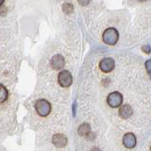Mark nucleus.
Here are the masks:
<instances>
[{
  "instance_id": "obj_1",
  "label": "nucleus",
  "mask_w": 151,
  "mask_h": 151,
  "mask_svg": "<svg viewBox=\"0 0 151 151\" xmlns=\"http://www.w3.org/2000/svg\"><path fill=\"white\" fill-rule=\"evenodd\" d=\"M118 38H119L118 31L113 27L107 28L103 33V41L104 42H106L107 45H114L118 41Z\"/></svg>"
},
{
  "instance_id": "obj_2",
  "label": "nucleus",
  "mask_w": 151,
  "mask_h": 151,
  "mask_svg": "<svg viewBox=\"0 0 151 151\" xmlns=\"http://www.w3.org/2000/svg\"><path fill=\"white\" fill-rule=\"evenodd\" d=\"M35 110L36 112L40 116L45 117L50 113L51 111V105L50 103L45 100V99H40L35 104Z\"/></svg>"
},
{
  "instance_id": "obj_3",
  "label": "nucleus",
  "mask_w": 151,
  "mask_h": 151,
  "mask_svg": "<svg viewBox=\"0 0 151 151\" xmlns=\"http://www.w3.org/2000/svg\"><path fill=\"white\" fill-rule=\"evenodd\" d=\"M107 102L111 108H117L122 105L123 96L119 92H112L109 94L107 98Z\"/></svg>"
},
{
  "instance_id": "obj_4",
  "label": "nucleus",
  "mask_w": 151,
  "mask_h": 151,
  "mask_svg": "<svg viewBox=\"0 0 151 151\" xmlns=\"http://www.w3.org/2000/svg\"><path fill=\"white\" fill-rule=\"evenodd\" d=\"M58 80L61 87H69L73 82V78L69 71L63 70L59 74Z\"/></svg>"
},
{
  "instance_id": "obj_5",
  "label": "nucleus",
  "mask_w": 151,
  "mask_h": 151,
  "mask_svg": "<svg viewBox=\"0 0 151 151\" xmlns=\"http://www.w3.org/2000/svg\"><path fill=\"white\" fill-rule=\"evenodd\" d=\"M115 63L111 58H105L103 59L100 63H99V67H100L101 71H103L104 73H109L114 69Z\"/></svg>"
},
{
  "instance_id": "obj_6",
  "label": "nucleus",
  "mask_w": 151,
  "mask_h": 151,
  "mask_svg": "<svg viewBox=\"0 0 151 151\" xmlns=\"http://www.w3.org/2000/svg\"><path fill=\"white\" fill-rule=\"evenodd\" d=\"M64 64H65L64 58L60 55H55L51 59V66L55 70H60L61 68H63Z\"/></svg>"
},
{
  "instance_id": "obj_7",
  "label": "nucleus",
  "mask_w": 151,
  "mask_h": 151,
  "mask_svg": "<svg viewBox=\"0 0 151 151\" xmlns=\"http://www.w3.org/2000/svg\"><path fill=\"white\" fill-rule=\"evenodd\" d=\"M54 145L58 148L64 147V146L67 145V138L63 135V134H55L53 136V139H52Z\"/></svg>"
},
{
  "instance_id": "obj_8",
  "label": "nucleus",
  "mask_w": 151,
  "mask_h": 151,
  "mask_svg": "<svg viewBox=\"0 0 151 151\" xmlns=\"http://www.w3.org/2000/svg\"><path fill=\"white\" fill-rule=\"evenodd\" d=\"M123 144L127 148H133L136 145V137L133 133H127L123 138Z\"/></svg>"
},
{
  "instance_id": "obj_9",
  "label": "nucleus",
  "mask_w": 151,
  "mask_h": 151,
  "mask_svg": "<svg viewBox=\"0 0 151 151\" xmlns=\"http://www.w3.org/2000/svg\"><path fill=\"white\" fill-rule=\"evenodd\" d=\"M132 112H133V111H132V109L129 105H124L120 108L119 115L123 119H127V118H129L132 115Z\"/></svg>"
},
{
  "instance_id": "obj_10",
  "label": "nucleus",
  "mask_w": 151,
  "mask_h": 151,
  "mask_svg": "<svg viewBox=\"0 0 151 151\" xmlns=\"http://www.w3.org/2000/svg\"><path fill=\"white\" fill-rule=\"evenodd\" d=\"M78 132L80 136H87L91 133V129H90V125L87 124V123H84V124L80 125L78 129Z\"/></svg>"
},
{
  "instance_id": "obj_11",
  "label": "nucleus",
  "mask_w": 151,
  "mask_h": 151,
  "mask_svg": "<svg viewBox=\"0 0 151 151\" xmlns=\"http://www.w3.org/2000/svg\"><path fill=\"white\" fill-rule=\"evenodd\" d=\"M8 98V90L4 85L0 84V102H5Z\"/></svg>"
},
{
  "instance_id": "obj_12",
  "label": "nucleus",
  "mask_w": 151,
  "mask_h": 151,
  "mask_svg": "<svg viewBox=\"0 0 151 151\" xmlns=\"http://www.w3.org/2000/svg\"><path fill=\"white\" fill-rule=\"evenodd\" d=\"M63 11L66 14H71L74 12V7L72 4L70 3H64L63 5Z\"/></svg>"
},
{
  "instance_id": "obj_13",
  "label": "nucleus",
  "mask_w": 151,
  "mask_h": 151,
  "mask_svg": "<svg viewBox=\"0 0 151 151\" xmlns=\"http://www.w3.org/2000/svg\"><path fill=\"white\" fill-rule=\"evenodd\" d=\"M145 68H146V71H147L148 75L151 77V60H147L145 63Z\"/></svg>"
},
{
  "instance_id": "obj_14",
  "label": "nucleus",
  "mask_w": 151,
  "mask_h": 151,
  "mask_svg": "<svg viewBox=\"0 0 151 151\" xmlns=\"http://www.w3.org/2000/svg\"><path fill=\"white\" fill-rule=\"evenodd\" d=\"M143 51H145V53H150V50H151V48H150V46L149 45H145V46H143Z\"/></svg>"
},
{
  "instance_id": "obj_15",
  "label": "nucleus",
  "mask_w": 151,
  "mask_h": 151,
  "mask_svg": "<svg viewBox=\"0 0 151 151\" xmlns=\"http://www.w3.org/2000/svg\"><path fill=\"white\" fill-rule=\"evenodd\" d=\"M78 3H79L80 5H88L90 2H89V1H79Z\"/></svg>"
},
{
  "instance_id": "obj_16",
  "label": "nucleus",
  "mask_w": 151,
  "mask_h": 151,
  "mask_svg": "<svg viewBox=\"0 0 151 151\" xmlns=\"http://www.w3.org/2000/svg\"><path fill=\"white\" fill-rule=\"evenodd\" d=\"M91 151H101V150L99 149V148H97V147H93Z\"/></svg>"
},
{
  "instance_id": "obj_17",
  "label": "nucleus",
  "mask_w": 151,
  "mask_h": 151,
  "mask_svg": "<svg viewBox=\"0 0 151 151\" xmlns=\"http://www.w3.org/2000/svg\"><path fill=\"white\" fill-rule=\"evenodd\" d=\"M3 3H4V0H0V6H1Z\"/></svg>"
},
{
  "instance_id": "obj_18",
  "label": "nucleus",
  "mask_w": 151,
  "mask_h": 151,
  "mask_svg": "<svg viewBox=\"0 0 151 151\" xmlns=\"http://www.w3.org/2000/svg\"><path fill=\"white\" fill-rule=\"evenodd\" d=\"M150 150H151V147H150Z\"/></svg>"
}]
</instances>
